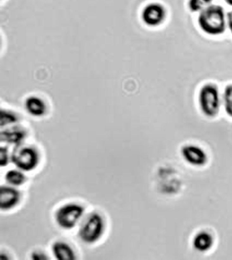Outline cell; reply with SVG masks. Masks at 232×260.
Returning a JSON list of instances; mask_svg holds the SVG:
<instances>
[{"label": "cell", "mask_w": 232, "mask_h": 260, "mask_svg": "<svg viewBox=\"0 0 232 260\" xmlns=\"http://www.w3.org/2000/svg\"><path fill=\"white\" fill-rule=\"evenodd\" d=\"M226 16L223 7L212 5L199 13L197 23L201 31L207 35H221L227 27Z\"/></svg>", "instance_id": "cell-1"}, {"label": "cell", "mask_w": 232, "mask_h": 260, "mask_svg": "<svg viewBox=\"0 0 232 260\" xmlns=\"http://www.w3.org/2000/svg\"><path fill=\"white\" fill-rule=\"evenodd\" d=\"M198 102L204 115L209 118L217 116L221 106V98L217 85L207 83L201 86L199 92Z\"/></svg>", "instance_id": "cell-2"}, {"label": "cell", "mask_w": 232, "mask_h": 260, "mask_svg": "<svg viewBox=\"0 0 232 260\" xmlns=\"http://www.w3.org/2000/svg\"><path fill=\"white\" fill-rule=\"evenodd\" d=\"M84 213V209L76 204L66 205L57 211L56 221L64 229H73Z\"/></svg>", "instance_id": "cell-3"}, {"label": "cell", "mask_w": 232, "mask_h": 260, "mask_svg": "<svg viewBox=\"0 0 232 260\" xmlns=\"http://www.w3.org/2000/svg\"><path fill=\"white\" fill-rule=\"evenodd\" d=\"M104 231V222L98 213L91 215L85 224L80 229L79 236L86 243H94L98 241Z\"/></svg>", "instance_id": "cell-4"}, {"label": "cell", "mask_w": 232, "mask_h": 260, "mask_svg": "<svg viewBox=\"0 0 232 260\" xmlns=\"http://www.w3.org/2000/svg\"><path fill=\"white\" fill-rule=\"evenodd\" d=\"M143 21L150 27H157L164 22L166 18V10L159 3H151L143 10Z\"/></svg>", "instance_id": "cell-5"}, {"label": "cell", "mask_w": 232, "mask_h": 260, "mask_svg": "<svg viewBox=\"0 0 232 260\" xmlns=\"http://www.w3.org/2000/svg\"><path fill=\"white\" fill-rule=\"evenodd\" d=\"M12 159L18 168L25 171L33 170L38 162L37 152L31 148L22 149L19 154L13 155Z\"/></svg>", "instance_id": "cell-6"}, {"label": "cell", "mask_w": 232, "mask_h": 260, "mask_svg": "<svg viewBox=\"0 0 232 260\" xmlns=\"http://www.w3.org/2000/svg\"><path fill=\"white\" fill-rule=\"evenodd\" d=\"M20 194L17 189L2 186L0 189V208L8 210L13 208L19 201Z\"/></svg>", "instance_id": "cell-7"}, {"label": "cell", "mask_w": 232, "mask_h": 260, "mask_svg": "<svg viewBox=\"0 0 232 260\" xmlns=\"http://www.w3.org/2000/svg\"><path fill=\"white\" fill-rule=\"evenodd\" d=\"M183 156L189 164L200 166L207 162V156L200 148L196 146H186L183 148Z\"/></svg>", "instance_id": "cell-8"}, {"label": "cell", "mask_w": 232, "mask_h": 260, "mask_svg": "<svg viewBox=\"0 0 232 260\" xmlns=\"http://www.w3.org/2000/svg\"><path fill=\"white\" fill-rule=\"evenodd\" d=\"M52 252L56 259L59 260L75 259V254L68 244L63 242H56L52 245Z\"/></svg>", "instance_id": "cell-9"}, {"label": "cell", "mask_w": 232, "mask_h": 260, "mask_svg": "<svg viewBox=\"0 0 232 260\" xmlns=\"http://www.w3.org/2000/svg\"><path fill=\"white\" fill-rule=\"evenodd\" d=\"M212 244H213V239H212L211 236L206 233L199 234L195 238L194 242H193L195 249L201 251H207L209 248H211Z\"/></svg>", "instance_id": "cell-10"}, {"label": "cell", "mask_w": 232, "mask_h": 260, "mask_svg": "<svg viewBox=\"0 0 232 260\" xmlns=\"http://www.w3.org/2000/svg\"><path fill=\"white\" fill-rule=\"evenodd\" d=\"M213 0H189L188 8L191 13H200L213 4Z\"/></svg>", "instance_id": "cell-11"}, {"label": "cell", "mask_w": 232, "mask_h": 260, "mask_svg": "<svg viewBox=\"0 0 232 260\" xmlns=\"http://www.w3.org/2000/svg\"><path fill=\"white\" fill-rule=\"evenodd\" d=\"M25 138L23 132H5L1 134V141L10 144H19Z\"/></svg>", "instance_id": "cell-12"}, {"label": "cell", "mask_w": 232, "mask_h": 260, "mask_svg": "<svg viewBox=\"0 0 232 260\" xmlns=\"http://www.w3.org/2000/svg\"><path fill=\"white\" fill-rule=\"evenodd\" d=\"M223 100L225 112L228 116L232 118V84L225 86Z\"/></svg>", "instance_id": "cell-13"}, {"label": "cell", "mask_w": 232, "mask_h": 260, "mask_svg": "<svg viewBox=\"0 0 232 260\" xmlns=\"http://www.w3.org/2000/svg\"><path fill=\"white\" fill-rule=\"evenodd\" d=\"M27 108L34 116H42L45 111L44 104L38 100H31L27 103Z\"/></svg>", "instance_id": "cell-14"}, {"label": "cell", "mask_w": 232, "mask_h": 260, "mask_svg": "<svg viewBox=\"0 0 232 260\" xmlns=\"http://www.w3.org/2000/svg\"><path fill=\"white\" fill-rule=\"evenodd\" d=\"M6 179L10 184L20 185L25 181V176L23 173L17 171H10L6 175Z\"/></svg>", "instance_id": "cell-15"}, {"label": "cell", "mask_w": 232, "mask_h": 260, "mask_svg": "<svg viewBox=\"0 0 232 260\" xmlns=\"http://www.w3.org/2000/svg\"><path fill=\"white\" fill-rule=\"evenodd\" d=\"M8 154L7 149L1 148L0 150V165L1 167H5L8 164Z\"/></svg>", "instance_id": "cell-16"}, {"label": "cell", "mask_w": 232, "mask_h": 260, "mask_svg": "<svg viewBox=\"0 0 232 260\" xmlns=\"http://www.w3.org/2000/svg\"><path fill=\"white\" fill-rule=\"evenodd\" d=\"M16 119L15 117L11 116V115L5 114H4L3 112L2 113L1 124L4 126V124H7V123H11L15 122Z\"/></svg>", "instance_id": "cell-17"}, {"label": "cell", "mask_w": 232, "mask_h": 260, "mask_svg": "<svg viewBox=\"0 0 232 260\" xmlns=\"http://www.w3.org/2000/svg\"><path fill=\"white\" fill-rule=\"evenodd\" d=\"M226 21H227V27L232 34V11L227 14Z\"/></svg>", "instance_id": "cell-18"}, {"label": "cell", "mask_w": 232, "mask_h": 260, "mask_svg": "<svg viewBox=\"0 0 232 260\" xmlns=\"http://www.w3.org/2000/svg\"><path fill=\"white\" fill-rule=\"evenodd\" d=\"M32 259L35 260L47 259L48 258L45 257V255L40 253H34L32 254Z\"/></svg>", "instance_id": "cell-19"}, {"label": "cell", "mask_w": 232, "mask_h": 260, "mask_svg": "<svg viewBox=\"0 0 232 260\" xmlns=\"http://www.w3.org/2000/svg\"><path fill=\"white\" fill-rule=\"evenodd\" d=\"M224 2H225L227 5H229V7H232V0H224Z\"/></svg>", "instance_id": "cell-20"}]
</instances>
